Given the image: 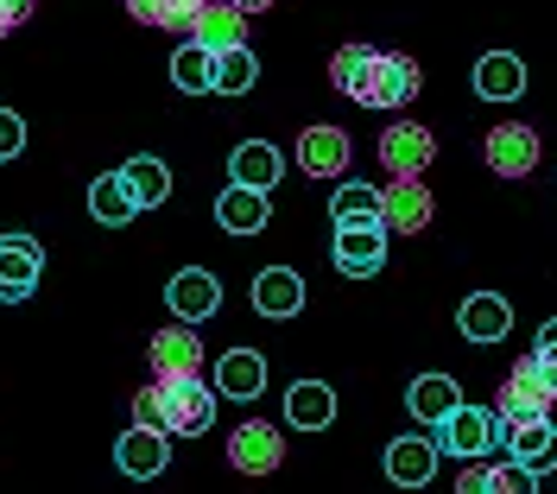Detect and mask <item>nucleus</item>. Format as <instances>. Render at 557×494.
<instances>
[{
	"instance_id": "1",
	"label": "nucleus",
	"mask_w": 557,
	"mask_h": 494,
	"mask_svg": "<svg viewBox=\"0 0 557 494\" xmlns=\"http://www.w3.org/2000/svg\"><path fill=\"white\" fill-rule=\"evenodd\" d=\"M330 83L361 108H406L418 96V64L406 51H374V45H343L330 58Z\"/></svg>"
},
{
	"instance_id": "2",
	"label": "nucleus",
	"mask_w": 557,
	"mask_h": 494,
	"mask_svg": "<svg viewBox=\"0 0 557 494\" xmlns=\"http://www.w3.org/2000/svg\"><path fill=\"white\" fill-rule=\"evenodd\" d=\"M134 424L159 437H197L215 424V387L203 381H159L134 393Z\"/></svg>"
},
{
	"instance_id": "3",
	"label": "nucleus",
	"mask_w": 557,
	"mask_h": 494,
	"mask_svg": "<svg viewBox=\"0 0 557 494\" xmlns=\"http://www.w3.org/2000/svg\"><path fill=\"white\" fill-rule=\"evenodd\" d=\"M494 444H507V424H500V412H487V406H456L450 419L437 424V450L444 457L482 462Z\"/></svg>"
},
{
	"instance_id": "4",
	"label": "nucleus",
	"mask_w": 557,
	"mask_h": 494,
	"mask_svg": "<svg viewBox=\"0 0 557 494\" xmlns=\"http://www.w3.org/2000/svg\"><path fill=\"white\" fill-rule=\"evenodd\" d=\"M552 399H557V387H552V374L539 368V355H525V361H513L507 368V387H500V424H525V419H552Z\"/></svg>"
},
{
	"instance_id": "5",
	"label": "nucleus",
	"mask_w": 557,
	"mask_h": 494,
	"mask_svg": "<svg viewBox=\"0 0 557 494\" xmlns=\"http://www.w3.org/2000/svg\"><path fill=\"white\" fill-rule=\"evenodd\" d=\"M330 260H336V273H348V280H374L386 267V222H336Z\"/></svg>"
},
{
	"instance_id": "6",
	"label": "nucleus",
	"mask_w": 557,
	"mask_h": 494,
	"mask_svg": "<svg viewBox=\"0 0 557 494\" xmlns=\"http://www.w3.org/2000/svg\"><path fill=\"white\" fill-rule=\"evenodd\" d=\"M228 462H235L242 476H273L278 462H285V431L267 424V419L235 424V437H228Z\"/></svg>"
},
{
	"instance_id": "7",
	"label": "nucleus",
	"mask_w": 557,
	"mask_h": 494,
	"mask_svg": "<svg viewBox=\"0 0 557 494\" xmlns=\"http://www.w3.org/2000/svg\"><path fill=\"white\" fill-rule=\"evenodd\" d=\"M431 159H437V134H431V127L399 121V127H386L381 134V165L393 177H424L431 172Z\"/></svg>"
},
{
	"instance_id": "8",
	"label": "nucleus",
	"mask_w": 557,
	"mask_h": 494,
	"mask_svg": "<svg viewBox=\"0 0 557 494\" xmlns=\"http://www.w3.org/2000/svg\"><path fill=\"white\" fill-rule=\"evenodd\" d=\"M539 127H520V121H507V127H494L482 146V159H487V172H500V177H532L539 172Z\"/></svg>"
},
{
	"instance_id": "9",
	"label": "nucleus",
	"mask_w": 557,
	"mask_h": 494,
	"mask_svg": "<svg viewBox=\"0 0 557 494\" xmlns=\"http://www.w3.org/2000/svg\"><path fill=\"white\" fill-rule=\"evenodd\" d=\"M431 215H437V203H431V190H424L418 177H393V184L381 190L386 235H424V229H431Z\"/></svg>"
},
{
	"instance_id": "10",
	"label": "nucleus",
	"mask_w": 557,
	"mask_h": 494,
	"mask_svg": "<svg viewBox=\"0 0 557 494\" xmlns=\"http://www.w3.org/2000/svg\"><path fill=\"white\" fill-rule=\"evenodd\" d=\"M38 273H45V247H38L33 235H7V242H0V298H7V305L33 298Z\"/></svg>"
},
{
	"instance_id": "11",
	"label": "nucleus",
	"mask_w": 557,
	"mask_h": 494,
	"mask_svg": "<svg viewBox=\"0 0 557 494\" xmlns=\"http://www.w3.org/2000/svg\"><path fill=\"white\" fill-rule=\"evenodd\" d=\"M507 462H520L525 476H552L557 469V424L552 419H525V424H507Z\"/></svg>"
},
{
	"instance_id": "12",
	"label": "nucleus",
	"mask_w": 557,
	"mask_h": 494,
	"mask_svg": "<svg viewBox=\"0 0 557 494\" xmlns=\"http://www.w3.org/2000/svg\"><path fill=\"white\" fill-rule=\"evenodd\" d=\"M165 305L177 311V323L190 330V323H203L222 311V285H215V273H203V267H184L172 285H165Z\"/></svg>"
},
{
	"instance_id": "13",
	"label": "nucleus",
	"mask_w": 557,
	"mask_h": 494,
	"mask_svg": "<svg viewBox=\"0 0 557 494\" xmlns=\"http://www.w3.org/2000/svg\"><path fill=\"white\" fill-rule=\"evenodd\" d=\"M146 355H152V374L159 381H197L203 374V336H190L184 323L177 330H159Z\"/></svg>"
},
{
	"instance_id": "14",
	"label": "nucleus",
	"mask_w": 557,
	"mask_h": 494,
	"mask_svg": "<svg viewBox=\"0 0 557 494\" xmlns=\"http://www.w3.org/2000/svg\"><path fill=\"white\" fill-rule=\"evenodd\" d=\"M190 45H203L209 58H222V51H242V45H247V13H235L228 0H209L203 13L190 20Z\"/></svg>"
},
{
	"instance_id": "15",
	"label": "nucleus",
	"mask_w": 557,
	"mask_h": 494,
	"mask_svg": "<svg viewBox=\"0 0 557 494\" xmlns=\"http://www.w3.org/2000/svg\"><path fill=\"white\" fill-rule=\"evenodd\" d=\"M165 462H172V444L159 437V431H127V437H114V469L121 476H134V482H152V476H165Z\"/></svg>"
},
{
	"instance_id": "16",
	"label": "nucleus",
	"mask_w": 557,
	"mask_h": 494,
	"mask_svg": "<svg viewBox=\"0 0 557 494\" xmlns=\"http://www.w3.org/2000/svg\"><path fill=\"white\" fill-rule=\"evenodd\" d=\"M298 172L305 177H343L348 172V134L343 127H305V134H298Z\"/></svg>"
},
{
	"instance_id": "17",
	"label": "nucleus",
	"mask_w": 557,
	"mask_h": 494,
	"mask_svg": "<svg viewBox=\"0 0 557 494\" xmlns=\"http://www.w3.org/2000/svg\"><path fill=\"white\" fill-rule=\"evenodd\" d=\"M431 476H437V444H431V437H393V444H386V482L424 489Z\"/></svg>"
},
{
	"instance_id": "18",
	"label": "nucleus",
	"mask_w": 557,
	"mask_h": 494,
	"mask_svg": "<svg viewBox=\"0 0 557 494\" xmlns=\"http://www.w3.org/2000/svg\"><path fill=\"white\" fill-rule=\"evenodd\" d=\"M456 323H462V336L469 343H500L507 330H513V305L507 298H494V292H475V298H462V311H456Z\"/></svg>"
},
{
	"instance_id": "19",
	"label": "nucleus",
	"mask_w": 557,
	"mask_h": 494,
	"mask_svg": "<svg viewBox=\"0 0 557 494\" xmlns=\"http://www.w3.org/2000/svg\"><path fill=\"white\" fill-rule=\"evenodd\" d=\"M253 311H260V318H298V311H305V280H298L292 267H267V273L253 280Z\"/></svg>"
},
{
	"instance_id": "20",
	"label": "nucleus",
	"mask_w": 557,
	"mask_h": 494,
	"mask_svg": "<svg viewBox=\"0 0 557 494\" xmlns=\"http://www.w3.org/2000/svg\"><path fill=\"white\" fill-rule=\"evenodd\" d=\"M215 393L222 399H260L267 393V361L253 349H228L215 361Z\"/></svg>"
},
{
	"instance_id": "21",
	"label": "nucleus",
	"mask_w": 557,
	"mask_h": 494,
	"mask_svg": "<svg viewBox=\"0 0 557 494\" xmlns=\"http://www.w3.org/2000/svg\"><path fill=\"white\" fill-rule=\"evenodd\" d=\"M285 424H292V431H323V424H336V387L298 381V387L285 393Z\"/></svg>"
},
{
	"instance_id": "22",
	"label": "nucleus",
	"mask_w": 557,
	"mask_h": 494,
	"mask_svg": "<svg viewBox=\"0 0 557 494\" xmlns=\"http://www.w3.org/2000/svg\"><path fill=\"white\" fill-rule=\"evenodd\" d=\"M267 190H242V184H228L222 197H215V222L228 229V235H260L267 229Z\"/></svg>"
},
{
	"instance_id": "23",
	"label": "nucleus",
	"mask_w": 557,
	"mask_h": 494,
	"mask_svg": "<svg viewBox=\"0 0 557 494\" xmlns=\"http://www.w3.org/2000/svg\"><path fill=\"white\" fill-rule=\"evenodd\" d=\"M406 406H412L418 424H444L456 406H462V393H456L450 374H418L412 387H406Z\"/></svg>"
},
{
	"instance_id": "24",
	"label": "nucleus",
	"mask_w": 557,
	"mask_h": 494,
	"mask_svg": "<svg viewBox=\"0 0 557 494\" xmlns=\"http://www.w3.org/2000/svg\"><path fill=\"white\" fill-rule=\"evenodd\" d=\"M121 184H127L134 210H159V203L172 197V172H165V159H146V152L121 165Z\"/></svg>"
},
{
	"instance_id": "25",
	"label": "nucleus",
	"mask_w": 557,
	"mask_h": 494,
	"mask_svg": "<svg viewBox=\"0 0 557 494\" xmlns=\"http://www.w3.org/2000/svg\"><path fill=\"white\" fill-rule=\"evenodd\" d=\"M525 89V64L513 58V51H487L482 64H475V96H487V102H513Z\"/></svg>"
},
{
	"instance_id": "26",
	"label": "nucleus",
	"mask_w": 557,
	"mask_h": 494,
	"mask_svg": "<svg viewBox=\"0 0 557 494\" xmlns=\"http://www.w3.org/2000/svg\"><path fill=\"white\" fill-rule=\"evenodd\" d=\"M278 146H267V140H247V146H235V159H228V177L242 184V190H267V184H278Z\"/></svg>"
},
{
	"instance_id": "27",
	"label": "nucleus",
	"mask_w": 557,
	"mask_h": 494,
	"mask_svg": "<svg viewBox=\"0 0 557 494\" xmlns=\"http://www.w3.org/2000/svg\"><path fill=\"white\" fill-rule=\"evenodd\" d=\"M89 215L102 222V229H121V222H134V197H127V184H121V172H108L89 184Z\"/></svg>"
},
{
	"instance_id": "28",
	"label": "nucleus",
	"mask_w": 557,
	"mask_h": 494,
	"mask_svg": "<svg viewBox=\"0 0 557 494\" xmlns=\"http://www.w3.org/2000/svg\"><path fill=\"white\" fill-rule=\"evenodd\" d=\"M172 83L184 89V96H209V89H215V58H209L203 45H177Z\"/></svg>"
},
{
	"instance_id": "29",
	"label": "nucleus",
	"mask_w": 557,
	"mask_h": 494,
	"mask_svg": "<svg viewBox=\"0 0 557 494\" xmlns=\"http://www.w3.org/2000/svg\"><path fill=\"white\" fill-rule=\"evenodd\" d=\"M330 215L336 222H381V184H343Z\"/></svg>"
},
{
	"instance_id": "30",
	"label": "nucleus",
	"mask_w": 557,
	"mask_h": 494,
	"mask_svg": "<svg viewBox=\"0 0 557 494\" xmlns=\"http://www.w3.org/2000/svg\"><path fill=\"white\" fill-rule=\"evenodd\" d=\"M253 76H260V58H253L247 45L215 58V89H222V96H247V89H253Z\"/></svg>"
},
{
	"instance_id": "31",
	"label": "nucleus",
	"mask_w": 557,
	"mask_h": 494,
	"mask_svg": "<svg viewBox=\"0 0 557 494\" xmlns=\"http://www.w3.org/2000/svg\"><path fill=\"white\" fill-rule=\"evenodd\" d=\"M487 494H539V476H525L520 462H487Z\"/></svg>"
},
{
	"instance_id": "32",
	"label": "nucleus",
	"mask_w": 557,
	"mask_h": 494,
	"mask_svg": "<svg viewBox=\"0 0 557 494\" xmlns=\"http://www.w3.org/2000/svg\"><path fill=\"white\" fill-rule=\"evenodd\" d=\"M20 146H26V121H20L13 108H0V165L20 159Z\"/></svg>"
},
{
	"instance_id": "33",
	"label": "nucleus",
	"mask_w": 557,
	"mask_h": 494,
	"mask_svg": "<svg viewBox=\"0 0 557 494\" xmlns=\"http://www.w3.org/2000/svg\"><path fill=\"white\" fill-rule=\"evenodd\" d=\"M532 355H539V368L552 374V387H557V318L539 330V349H532Z\"/></svg>"
},
{
	"instance_id": "34",
	"label": "nucleus",
	"mask_w": 557,
	"mask_h": 494,
	"mask_svg": "<svg viewBox=\"0 0 557 494\" xmlns=\"http://www.w3.org/2000/svg\"><path fill=\"white\" fill-rule=\"evenodd\" d=\"M456 494H487V462H469V469L456 476Z\"/></svg>"
},
{
	"instance_id": "35",
	"label": "nucleus",
	"mask_w": 557,
	"mask_h": 494,
	"mask_svg": "<svg viewBox=\"0 0 557 494\" xmlns=\"http://www.w3.org/2000/svg\"><path fill=\"white\" fill-rule=\"evenodd\" d=\"M26 13H33V0H0V20H7V26H20Z\"/></svg>"
},
{
	"instance_id": "36",
	"label": "nucleus",
	"mask_w": 557,
	"mask_h": 494,
	"mask_svg": "<svg viewBox=\"0 0 557 494\" xmlns=\"http://www.w3.org/2000/svg\"><path fill=\"white\" fill-rule=\"evenodd\" d=\"M228 7H235V13H267L273 0H228Z\"/></svg>"
},
{
	"instance_id": "37",
	"label": "nucleus",
	"mask_w": 557,
	"mask_h": 494,
	"mask_svg": "<svg viewBox=\"0 0 557 494\" xmlns=\"http://www.w3.org/2000/svg\"><path fill=\"white\" fill-rule=\"evenodd\" d=\"M7 33H13V26H7V20H0V38H7Z\"/></svg>"
},
{
	"instance_id": "38",
	"label": "nucleus",
	"mask_w": 557,
	"mask_h": 494,
	"mask_svg": "<svg viewBox=\"0 0 557 494\" xmlns=\"http://www.w3.org/2000/svg\"><path fill=\"white\" fill-rule=\"evenodd\" d=\"M127 7H146V0H127Z\"/></svg>"
}]
</instances>
